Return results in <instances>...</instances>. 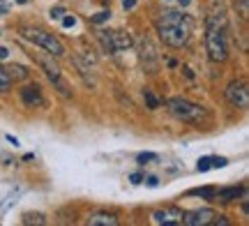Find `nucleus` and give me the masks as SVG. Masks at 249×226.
<instances>
[{"mask_svg":"<svg viewBox=\"0 0 249 226\" xmlns=\"http://www.w3.org/2000/svg\"><path fill=\"white\" fill-rule=\"evenodd\" d=\"M152 222H155V224H164V226L180 224V222H182V210H178V208L157 210V212H152Z\"/></svg>","mask_w":249,"mask_h":226,"instance_id":"10","label":"nucleus"},{"mask_svg":"<svg viewBox=\"0 0 249 226\" xmlns=\"http://www.w3.org/2000/svg\"><path fill=\"white\" fill-rule=\"evenodd\" d=\"M88 224L92 226H116L118 224V217L116 215H108V212H95L88 217Z\"/></svg>","mask_w":249,"mask_h":226,"instance_id":"12","label":"nucleus"},{"mask_svg":"<svg viewBox=\"0 0 249 226\" xmlns=\"http://www.w3.org/2000/svg\"><path fill=\"white\" fill-rule=\"evenodd\" d=\"M196 169H198L201 173L210 171V169H213V157H201V159H198V164H196Z\"/></svg>","mask_w":249,"mask_h":226,"instance_id":"19","label":"nucleus"},{"mask_svg":"<svg viewBox=\"0 0 249 226\" xmlns=\"http://www.w3.org/2000/svg\"><path fill=\"white\" fill-rule=\"evenodd\" d=\"M21 222H23V224H46L44 215H39V212H26Z\"/></svg>","mask_w":249,"mask_h":226,"instance_id":"15","label":"nucleus"},{"mask_svg":"<svg viewBox=\"0 0 249 226\" xmlns=\"http://www.w3.org/2000/svg\"><path fill=\"white\" fill-rule=\"evenodd\" d=\"M129 180H132L134 185H139V182H141L143 178H141V175H139V173H134V175H132V178H129Z\"/></svg>","mask_w":249,"mask_h":226,"instance_id":"28","label":"nucleus"},{"mask_svg":"<svg viewBox=\"0 0 249 226\" xmlns=\"http://www.w3.org/2000/svg\"><path fill=\"white\" fill-rule=\"evenodd\" d=\"M21 35H23V39H28V42H33V44H37V46H42L46 53L55 55V58H60V55L65 53L62 42L58 37L51 35V33H44V30H39V28H23Z\"/></svg>","mask_w":249,"mask_h":226,"instance_id":"4","label":"nucleus"},{"mask_svg":"<svg viewBox=\"0 0 249 226\" xmlns=\"http://www.w3.org/2000/svg\"><path fill=\"white\" fill-rule=\"evenodd\" d=\"M7 70V76L12 79V81H21V79H26L28 76V70L23 67V65H9V67H5Z\"/></svg>","mask_w":249,"mask_h":226,"instance_id":"13","label":"nucleus"},{"mask_svg":"<svg viewBox=\"0 0 249 226\" xmlns=\"http://www.w3.org/2000/svg\"><path fill=\"white\" fill-rule=\"evenodd\" d=\"M192 196H205V199H213L214 196V187H198V190H189Z\"/></svg>","mask_w":249,"mask_h":226,"instance_id":"17","label":"nucleus"},{"mask_svg":"<svg viewBox=\"0 0 249 226\" xmlns=\"http://www.w3.org/2000/svg\"><path fill=\"white\" fill-rule=\"evenodd\" d=\"M21 102L35 109V106H42L44 104V95H42V88L37 83H28L26 88H21Z\"/></svg>","mask_w":249,"mask_h":226,"instance_id":"9","label":"nucleus"},{"mask_svg":"<svg viewBox=\"0 0 249 226\" xmlns=\"http://www.w3.org/2000/svg\"><path fill=\"white\" fill-rule=\"evenodd\" d=\"M134 5H136V0H123V7L124 9H132Z\"/></svg>","mask_w":249,"mask_h":226,"instance_id":"25","label":"nucleus"},{"mask_svg":"<svg viewBox=\"0 0 249 226\" xmlns=\"http://www.w3.org/2000/svg\"><path fill=\"white\" fill-rule=\"evenodd\" d=\"M242 187H224V190H214V196L213 199H217V201H224V203H231V201H235V199H240L242 196Z\"/></svg>","mask_w":249,"mask_h":226,"instance_id":"11","label":"nucleus"},{"mask_svg":"<svg viewBox=\"0 0 249 226\" xmlns=\"http://www.w3.org/2000/svg\"><path fill=\"white\" fill-rule=\"evenodd\" d=\"M148 185H150V187H157V185H160V180H157L155 175H150V178H148Z\"/></svg>","mask_w":249,"mask_h":226,"instance_id":"26","label":"nucleus"},{"mask_svg":"<svg viewBox=\"0 0 249 226\" xmlns=\"http://www.w3.org/2000/svg\"><path fill=\"white\" fill-rule=\"evenodd\" d=\"M226 100L231 102L233 106L238 109H247L249 104V90L245 81H233L229 88H226Z\"/></svg>","mask_w":249,"mask_h":226,"instance_id":"7","label":"nucleus"},{"mask_svg":"<svg viewBox=\"0 0 249 226\" xmlns=\"http://www.w3.org/2000/svg\"><path fill=\"white\" fill-rule=\"evenodd\" d=\"M217 217L214 210L203 208V210H192V212H182V222L180 224L185 226H208L213 224V219Z\"/></svg>","mask_w":249,"mask_h":226,"instance_id":"8","label":"nucleus"},{"mask_svg":"<svg viewBox=\"0 0 249 226\" xmlns=\"http://www.w3.org/2000/svg\"><path fill=\"white\" fill-rule=\"evenodd\" d=\"M141 63L143 60H145V58H155V60H157V53H155V49H152V44L150 42H148V39H143L141 42Z\"/></svg>","mask_w":249,"mask_h":226,"instance_id":"14","label":"nucleus"},{"mask_svg":"<svg viewBox=\"0 0 249 226\" xmlns=\"http://www.w3.org/2000/svg\"><path fill=\"white\" fill-rule=\"evenodd\" d=\"M17 2H18V5H23V2H28V0H17Z\"/></svg>","mask_w":249,"mask_h":226,"instance_id":"31","label":"nucleus"},{"mask_svg":"<svg viewBox=\"0 0 249 226\" xmlns=\"http://www.w3.org/2000/svg\"><path fill=\"white\" fill-rule=\"evenodd\" d=\"M7 53H9L7 49H5V46H0V58H7Z\"/></svg>","mask_w":249,"mask_h":226,"instance_id":"29","label":"nucleus"},{"mask_svg":"<svg viewBox=\"0 0 249 226\" xmlns=\"http://www.w3.org/2000/svg\"><path fill=\"white\" fill-rule=\"evenodd\" d=\"M51 58H53V55H51ZM51 58H46V55H39V58H37V63L44 67V72H46V76H49V81H51L55 88H58V92H60V95H65V97H70L71 92L67 90V83L62 81L60 67H58V65H55Z\"/></svg>","mask_w":249,"mask_h":226,"instance_id":"6","label":"nucleus"},{"mask_svg":"<svg viewBox=\"0 0 249 226\" xmlns=\"http://www.w3.org/2000/svg\"><path fill=\"white\" fill-rule=\"evenodd\" d=\"M226 159H224V157H213V169H224V166H226Z\"/></svg>","mask_w":249,"mask_h":226,"instance_id":"22","label":"nucleus"},{"mask_svg":"<svg viewBox=\"0 0 249 226\" xmlns=\"http://www.w3.org/2000/svg\"><path fill=\"white\" fill-rule=\"evenodd\" d=\"M224 17L210 14L208 17V33H205V49L208 58L213 63H224L229 58V44H226V33H224Z\"/></svg>","mask_w":249,"mask_h":226,"instance_id":"2","label":"nucleus"},{"mask_svg":"<svg viewBox=\"0 0 249 226\" xmlns=\"http://www.w3.org/2000/svg\"><path fill=\"white\" fill-rule=\"evenodd\" d=\"M62 26H65V28H74V26H76V18H74V17H62Z\"/></svg>","mask_w":249,"mask_h":226,"instance_id":"23","label":"nucleus"},{"mask_svg":"<svg viewBox=\"0 0 249 226\" xmlns=\"http://www.w3.org/2000/svg\"><path fill=\"white\" fill-rule=\"evenodd\" d=\"M152 159H157V155H155V153H141L139 157H136V162L141 164V166H143V164H148V162H152Z\"/></svg>","mask_w":249,"mask_h":226,"instance_id":"20","label":"nucleus"},{"mask_svg":"<svg viewBox=\"0 0 249 226\" xmlns=\"http://www.w3.org/2000/svg\"><path fill=\"white\" fill-rule=\"evenodd\" d=\"M108 17H111V12H99L92 17V23H104V21H108Z\"/></svg>","mask_w":249,"mask_h":226,"instance_id":"21","label":"nucleus"},{"mask_svg":"<svg viewBox=\"0 0 249 226\" xmlns=\"http://www.w3.org/2000/svg\"><path fill=\"white\" fill-rule=\"evenodd\" d=\"M12 88V79L7 76V70L0 65V92H7Z\"/></svg>","mask_w":249,"mask_h":226,"instance_id":"16","label":"nucleus"},{"mask_svg":"<svg viewBox=\"0 0 249 226\" xmlns=\"http://www.w3.org/2000/svg\"><path fill=\"white\" fill-rule=\"evenodd\" d=\"M65 17V9L62 7H53L51 9V18H62Z\"/></svg>","mask_w":249,"mask_h":226,"instance_id":"24","label":"nucleus"},{"mask_svg":"<svg viewBox=\"0 0 249 226\" xmlns=\"http://www.w3.org/2000/svg\"><path fill=\"white\" fill-rule=\"evenodd\" d=\"M180 5H182V7H187V5H189V0H180Z\"/></svg>","mask_w":249,"mask_h":226,"instance_id":"30","label":"nucleus"},{"mask_svg":"<svg viewBox=\"0 0 249 226\" xmlns=\"http://www.w3.org/2000/svg\"><path fill=\"white\" fill-rule=\"evenodd\" d=\"M143 97H145V102H148V109H152V111L160 109V100L152 95V90H148V88H145V90H143Z\"/></svg>","mask_w":249,"mask_h":226,"instance_id":"18","label":"nucleus"},{"mask_svg":"<svg viewBox=\"0 0 249 226\" xmlns=\"http://www.w3.org/2000/svg\"><path fill=\"white\" fill-rule=\"evenodd\" d=\"M157 26V33H160L161 42L169 46H185L189 35H192V28H194V21L189 14L185 12H178V9H166L161 12L160 18L155 21Z\"/></svg>","mask_w":249,"mask_h":226,"instance_id":"1","label":"nucleus"},{"mask_svg":"<svg viewBox=\"0 0 249 226\" xmlns=\"http://www.w3.org/2000/svg\"><path fill=\"white\" fill-rule=\"evenodd\" d=\"M166 104H169V111L178 118V120L194 122V125H201L203 120H208V111H205L201 104H194V102L182 100V97H171Z\"/></svg>","mask_w":249,"mask_h":226,"instance_id":"3","label":"nucleus"},{"mask_svg":"<svg viewBox=\"0 0 249 226\" xmlns=\"http://www.w3.org/2000/svg\"><path fill=\"white\" fill-rule=\"evenodd\" d=\"M97 37L107 53H118V51L132 46V37L127 35L124 30H99Z\"/></svg>","mask_w":249,"mask_h":226,"instance_id":"5","label":"nucleus"},{"mask_svg":"<svg viewBox=\"0 0 249 226\" xmlns=\"http://www.w3.org/2000/svg\"><path fill=\"white\" fill-rule=\"evenodd\" d=\"M7 2H5V0H0V14H7Z\"/></svg>","mask_w":249,"mask_h":226,"instance_id":"27","label":"nucleus"}]
</instances>
